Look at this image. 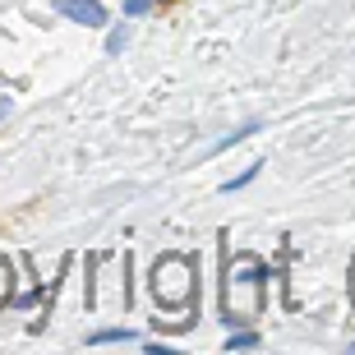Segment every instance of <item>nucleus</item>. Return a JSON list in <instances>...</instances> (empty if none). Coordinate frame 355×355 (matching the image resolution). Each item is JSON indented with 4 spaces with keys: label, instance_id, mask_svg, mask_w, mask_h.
Wrapping results in <instances>:
<instances>
[{
    "label": "nucleus",
    "instance_id": "1",
    "mask_svg": "<svg viewBox=\"0 0 355 355\" xmlns=\"http://www.w3.org/2000/svg\"><path fill=\"white\" fill-rule=\"evenodd\" d=\"M263 263L259 259H240V272L236 263H226V314L231 318H254L263 309Z\"/></svg>",
    "mask_w": 355,
    "mask_h": 355
},
{
    "label": "nucleus",
    "instance_id": "2",
    "mask_svg": "<svg viewBox=\"0 0 355 355\" xmlns=\"http://www.w3.org/2000/svg\"><path fill=\"white\" fill-rule=\"evenodd\" d=\"M194 259H184V254H166L157 259V272H153V295L157 304H171V309H184V304L194 300Z\"/></svg>",
    "mask_w": 355,
    "mask_h": 355
},
{
    "label": "nucleus",
    "instance_id": "3",
    "mask_svg": "<svg viewBox=\"0 0 355 355\" xmlns=\"http://www.w3.org/2000/svg\"><path fill=\"white\" fill-rule=\"evenodd\" d=\"M60 14H69L74 24H88V28L106 24V10L97 5V0H60Z\"/></svg>",
    "mask_w": 355,
    "mask_h": 355
},
{
    "label": "nucleus",
    "instance_id": "4",
    "mask_svg": "<svg viewBox=\"0 0 355 355\" xmlns=\"http://www.w3.org/2000/svg\"><path fill=\"white\" fill-rule=\"evenodd\" d=\"M10 282H14V272H10V263L0 259V304L10 300Z\"/></svg>",
    "mask_w": 355,
    "mask_h": 355
},
{
    "label": "nucleus",
    "instance_id": "5",
    "mask_svg": "<svg viewBox=\"0 0 355 355\" xmlns=\"http://www.w3.org/2000/svg\"><path fill=\"white\" fill-rule=\"evenodd\" d=\"M92 342H134V337H130V332H120V328H111V332H97Z\"/></svg>",
    "mask_w": 355,
    "mask_h": 355
},
{
    "label": "nucleus",
    "instance_id": "6",
    "mask_svg": "<svg viewBox=\"0 0 355 355\" xmlns=\"http://www.w3.org/2000/svg\"><path fill=\"white\" fill-rule=\"evenodd\" d=\"M148 5H153V0H125V14H144Z\"/></svg>",
    "mask_w": 355,
    "mask_h": 355
}]
</instances>
